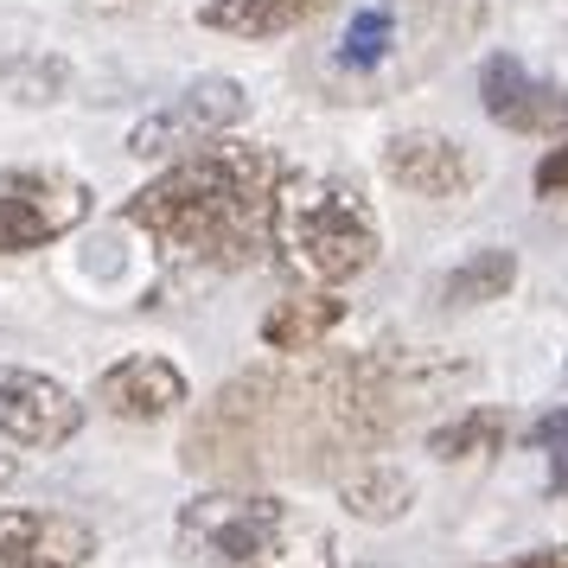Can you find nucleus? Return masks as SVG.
Here are the masks:
<instances>
[{"mask_svg": "<svg viewBox=\"0 0 568 568\" xmlns=\"http://www.w3.org/2000/svg\"><path fill=\"white\" fill-rule=\"evenodd\" d=\"M78 428H83V403L58 377L27 371V364H0V435L13 440V447L52 454Z\"/></svg>", "mask_w": 568, "mask_h": 568, "instance_id": "6", "label": "nucleus"}, {"mask_svg": "<svg viewBox=\"0 0 568 568\" xmlns=\"http://www.w3.org/2000/svg\"><path fill=\"white\" fill-rule=\"evenodd\" d=\"M384 173L389 185H403L415 199H460V192L479 185V160L466 154L454 134L403 129L384 141Z\"/></svg>", "mask_w": 568, "mask_h": 568, "instance_id": "8", "label": "nucleus"}, {"mask_svg": "<svg viewBox=\"0 0 568 568\" xmlns=\"http://www.w3.org/2000/svg\"><path fill=\"white\" fill-rule=\"evenodd\" d=\"M326 0H199V27L224 39H282L307 27Z\"/></svg>", "mask_w": 568, "mask_h": 568, "instance_id": "11", "label": "nucleus"}, {"mask_svg": "<svg viewBox=\"0 0 568 568\" xmlns=\"http://www.w3.org/2000/svg\"><path fill=\"white\" fill-rule=\"evenodd\" d=\"M338 505L352 517H364V524H396V517H409V505H415V479L389 460L352 466V473L338 479Z\"/></svg>", "mask_w": 568, "mask_h": 568, "instance_id": "13", "label": "nucleus"}, {"mask_svg": "<svg viewBox=\"0 0 568 568\" xmlns=\"http://www.w3.org/2000/svg\"><path fill=\"white\" fill-rule=\"evenodd\" d=\"M90 7H154V0H90Z\"/></svg>", "mask_w": 568, "mask_h": 568, "instance_id": "22", "label": "nucleus"}, {"mask_svg": "<svg viewBox=\"0 0 568 568\" xmlns=\"http://www.w3.org/2000/svg\"><path fill=\"white\" fill-rule=\"evenodd\" d=\"M491 568H568V549H530V556H511V562H491Z\"/></svg>", "mask_w": 568, "mask_h": 568, "instance_id": "20", "label": "nucleus"}, {"mask_svg": "<svg viewBox=\"0 0 568 568\" xmlns=\"http://www.w3.org/2000/svg\"><path fill=\"white\" fill-rule=\"evenodd\" d=\"M268 250H282L294 275L338 287V282H358L364 268L384 256V231H377V211L364 205V192L352 180H338V173H282Z\"/></svg>", "mask_w": 568, "mask_h": 568, "instance_id": "3", "label": "nucleus"}, {"mask_svg": "<svg viewBox=\"0 0 568 568\" xmlns=\"http://www.w3.org/2000/svg\"><path fill=\"white\" fill-rule=\"evenodd\" d=\"M282 154L256 141L217 134L205 148L173 154L166 173L122 199V217L148 231L173 262L192 268H250L268 256L275 231V185H282Z\"/></svg>", "mask_w": 568, "mask_h": 568, "instance_id": "1", "label": "nucleus"}, {"mask_svg": "<svg viewBox=\"0 0 568 568\" xmlns=\"http://www.w3.org/2000/svg\"><path fill=\"white\" fill-rule=\"evenodd\" d=\"M97 530L71 511H0V568H90Z\"/></svg>", "mask_w": 568, "mask_h": 568, "instance_id": "10", "label": "nucleus"}, {"mask_svg": "<svg viewBox=\"0 0 568 568\" xmlns=\"http://www.w3.org/2000/svg\"><path fill=\"white\" fill-rule=\"evenodd\" d=\"M389 45H396V7H358L345 39H338V64L345 71H377Z\"/></svg>", "mask_w": 568, "mask_h": 568, "instance_id": "16", "label": "nucleus"}, {"mask_svg": "<svg viewBox=\"0 0 568 568\" xmlns=\"http://www.w3.org/2000/svg\"><path fill=\"white\" fill-rule=\"evenodd\" d=\"M185 562L199 568H338V537L275 491H205L173 524Z\"/></svg>", "mask_w": 568, "mask_h": 568, "instance_id": "2", "label": "nucleus"}, {"mask_svg": "<svg viewBox=\"0 0 568 568\" xmlns=\"http://www.w3.org/2000/svg\"><path fill=\"white\" fill-rule=\"evenodd\" d=\"M479 103H486V115L498 129L530 134V141L568 134V90L537 78V71H524L511 52H491L486 64H479Z\"/></svg>", "mask_w": 568, "mask_h": 568, "instance_id": "7", "label": "nucleus"}, {"mask_svg": "<svg viewBox=\"0 0 568 568\" xmlns=\"http://www.w3.org/2000/svg\"><path fill=\"white\" fill-rule=\"evenodd\" d=\"M537 192H542V199H562V192H568V141L537 160Z\"/></svg>", "mask_w": 568, "mask_h": 568, "instance_id": "19", "label": "nucleus"}, {"mask_svg": "<svg viewBox=\"0 0 568 568\" xmlns=\"http://www.w3.org/2000/svg\"><path fill=\"white\" fill-rule=\"evenodd\" d=\"M13 479H20V460H13V454H0V491L13 486Z\"/></svg>", "mask_w": 568, "mask_h": 568, "instance_id": "21", "label": "nucleus"}, {"mask_svg": "<svg viewBox=\"0 0 568 568\" xmlns=\"http://www.w3.org/2000/svg\"><path fill=\"white\" fill-rule=\"evenodd\" d=\"M530 440L549 454V491L562 498V491H568V409H549L537 428H530Z\"/></svg>", "mask_w": 568, "mask_h": 568, "instance_id": "18", "label": "nucleus"}, {"mask_svg": "<svg viewBox=\"0 0 568 568\" xmlns=\"http://www.w3.org/2000/svg\"><path fill=\"white\" fill-rule=\"evenodd\" d=\"M250 115V90L236 78H199L185 83L173 103H160L154 115H141L129 129V154L134 160H173L185 148H205L217 134H231Z\"/></svg>", "mask_w": 568, "mask_h": 568, "instance_id": "5", "label": "nucleus"}, {"mask_svg": "<svg viewBox=\"0 0 568 568\" xmlns=\"http://www.w3.org/2000/svg\"><path fill=\"white\" fill-rule=\"evenodd\" d=\"M64 64L58 58H13V64H0V83L20 97V103H58L64 97Z\"/></svg>", "mask_w": 568, "mask_h": 568, "instance_id": "17", "label": "nucleus"}, {"mask_svg": "<svg viewBox=\"0 0 568 568\" xmlns=\"http://www.w3.org/2000/svg\"><path fill=\"white\" fill-rule=\"evenodd\" d=\"M505 428H511L505 409H466V415H454L447 428L428 435V454L447 460V466L454 460H479V454H498V447H505Z\"/></svg>", "mask_w": 568, "mask_h": 568, "instance_id": "15", "label": "nucleus"}, {"mask_svg": "<svg viewBox=\"0 0 568 568\" xmlns=\"http://www.w3.org/2000/svg\"><path fill=\"white\" fill-rule=\"evenodd\" d=\"M345 326V301L333 294H294L262 320V345L268 352H320L326 338Z\"/></svg>", "mask_w": 568, "mask_h": 568, "instance_id": "12", "label": "nucleus"}, {"mask_svg": "<svg viewBox=\"0 0 568 568\" xmlns=\"http://www.w3.org/2000/svg\"><path fill=\"white\" fill-rule=\"evenodd\" d=\"M511 282H517V256L491 243V250H479V256H466L460 268L440 275V307L466 313V307H486V301H505Z\"/></svg>", "mask_w": 568, "mask_h": 568, "instance_id": "14", "label": "nucleus"}, {"mask_svg": "<svg viewBox=\"0 0 568 568\" xmlns=\"http://www.w3.org/2000/svg\"><path fill=\"white\" fill-rule=\"evenodd\" d=\"M192 403V384L173 358L160 352H134V358L109 364L97 377V409L115 415V422H166Z\"/></svg>", "mask_w": 568, "mask_h": 568, "instance_id": "9", "label": "nucleus"}, {"mask_svg": "<svg viewBox=\"0 0 568 568\" xmlns=\"http://www.w3.org/2000/svg\"><path fill=\"white\" fill-rule=\"evenodd\" d=\"M97 211V192L64 166H7L0 173V256H32L71 236Z\"/></svg>", "mask_w": 568, "mask_h": 568, "instance_id": "4", "label": "nucleus"}]
</instances>
